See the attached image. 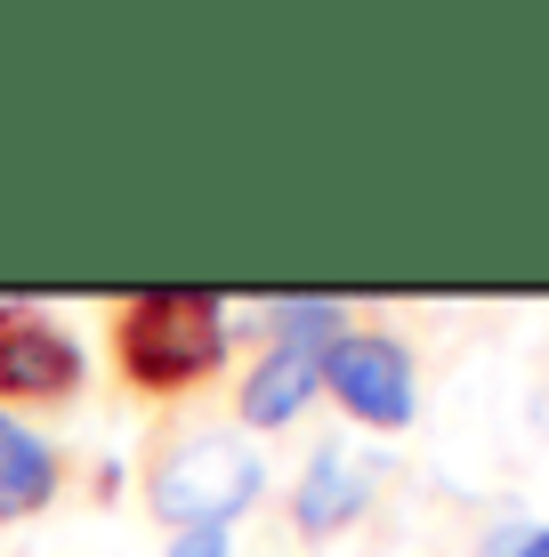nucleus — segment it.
Listing matches in <instances>:
<instances>
[{"label":"nucleus","instance_id":"7","mask_svg":"<svg viewBox=\"0 0 549 557\" xmlns=\"http://www.w3.org/2000/svg\"><path fill=\"white\" fill-rule=\"evenodd\" d=\"M57 485H65L57 453H49L16 412H0V525H25V517H41V509L57 502Z\"/></svg>","mask_w":549,"mask_h":557},{"label":"nucleus","instance_id":"4","mask_svg":"<svg viewBox=\"0 0 549 557\" xmlns=\"http://www.w3.org/2000/svg\"><path fill=\"white\" fill-rule=\"evenodd\" d=\"M89 356L41 307H9L0 299V405H65L82 396Z\"/></svg>","mask_w":549,"mask_h":557},{"label":"nucleus","instance_id":"8","mask_svg":"<svg viewBox=\"0 0 549 557\" xmlns=\"http://www.w3.org/2000/svg\"><path fill=\"white\" fill-rule=\"evenodd\" d=\"M162 557H235V542H226V525H202V533H178Z\"/></svg>","mask_w":549,"mask_h":557},{"label":"nucleus","instance_id":"1","mask_svg":"<svg viewBox=\"0 0 549 557\" xmlns=\"http://www.w3.org/2000/svg\"><path fill=\"white\" fill-rule=\"evenodd\" d=\"M226 299L219 292H129L113 307V372L138 396H186L226 363Z\"/></svg>","mask_w":549,"mask_h":557},{"label":"nucleus","instance_id":"6","mask_svg":"<svg viewBox=\"0 0 549 557\" xmlns=\"http://www.w3.org/2000/svg\"><path fill=\"white\" fill-rule=\"evenodd\" d=\"M372 502V460L364 453H348V445H324L299 469V493H291V517H299V533H339V525H355Z\"/></svg>","mask_w":549,"mask_h":557},{"label":"nucleus","instance_id":"2","mask_svg":"<svg viewBox=\"0 0 549 557\" xmlns=\"http://www.w3.org/2000/svg\"><path fill=\"white\" fill-rule=\"evenodd\" d=\"M259 493H267V469H259V453L242 445L235 429H195L146 469V502H154V517L178 525V533L235 525Z\"/></svg>","mask_w":549,"mask_h":557},{"label":"nucleus","instance_id":"5","mask_svg":"<svg viewBox=\"0 0 549 557\" xmlns=\"http://www.w3.org/2000/svg\"><path fill=\"white\" fill-rule=\"evenodd\" d=\"M324 388L339 396V412L364 420V429H404L421 412L412 396V356L388 332H339L324 356Z\"/></svg>","mask_w":549,"mask_h":557},{"label":"nucleus","instance_id":"3","mask_svg":"<svg viewBox=\"0 0 549 557\" xmlns=\"http://www.w3.org/2000/svg\"><path fill=\"white\" fill-rule=\"evenodd\" d=\"M267 323H275V339H267V356L242 372V396H235L242 429H283V420H299V405L324 388V356H332V339L348 332V307L339 299H283V307H267Z\"/></svg>","mask_w":549,"mask_h":557},{"label":"nucleus","instance_id":"9","mask_svg":"<svg viewBox=\"0 0 549 557\" xmlns=\"http://www.w3.org/2000/svg\"><path fill=\"white\" fill-rule=\"evenodd\" d=\"M501 557H549V525H541V533H517V542H509Z\"/></svg>","mask_w":549,"mask_h":557}]
</instances>
